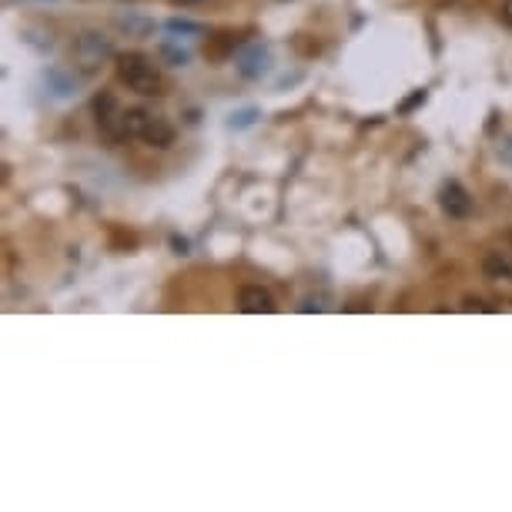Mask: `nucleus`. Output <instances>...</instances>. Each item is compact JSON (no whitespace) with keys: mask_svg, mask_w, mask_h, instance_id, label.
Returning a JSON list of instances; mask_svg holds the SVG:
<instances>
[{"mask_svg":"<svg viewBox=\"0 0 512 512\" xmlns=\"http://www.w3.org/2000/svg\"><path fill=\"white\" fill-rule=\"evenodd\" d=\"M482 272L492 282H512V251H489L486 262H482Z\"/></svg>","mask_w":512,"mask_h":512,"instance_id":"nucleus-8","label":"nucleus"},{"mask_svg":"<svg viewBox=\"0 0 512 512\" xmlns=\"http://www.w3.org/2000/svg\"><path fill=\"white\" fill-rule=\"evenodd\" d=\"M114 71H118V81L124 84V88L141 94V98H161V94L168 91L161 67L154 64L151 57H144L138 51H128V54L114 57Z\"/></svg>","mask_w":512,"mask_h":512,"instance_id":"nucleus-1","label":"nucleus"},{"mask_svg":"<svg viewBox=\"0 0 512 512\" xmlns=\"http://www.w3.org/2000/svg\"><path fill=\"white\" fill-rule=\"evenodd\" d=\"M439 205H442V211H446L449 218H456V221L472 215V195L459 185V181H446V185H442Z\"/></svg>","mask_w":512,"mask_h":512,"instance_id":"nucleus-4","label":"nucleus"},{"mask_svg":"<svg viewBox=\"0 0 512 512\" xmlns=\"http://www.w3.org/2000/svg\"><path fill=\"white\" fill-rule=\"evenodd\" d=\"M94 118H98V128L108 131L111 138L121 141V124H124V108L118 104V98L108 91H101L98 98H94Z\"/></svg>","mask_w":512,"mask_h":512,"instance_id":"nucleus-3","label":"nucleus"},{"mask_svg":"<svg viewBox=\"0 0 512 512\" xmlns=\"http://www.w3.org/2000/svg\"><path fill=\"white\" fill-rule=\"evenodd\" d=\"M238 305H241V312H245V315H272L278 308L272 292L262 288V285H245V288H241Z\"/></svg>","mask_w":512,"mask_h":512,"instance_id":"nucleus-5","label":"nucleus"},{"mask_svg":"<svg viewBox=\"0 0 512 512\" xmlns=\"http://www.w3.org/2000/svg\"><path fill=\"white\" fill-rule=\"evenodd\" d=\"M114 44H111V37H104L101 31H84L81 37L74 41L71 47V61L74 67L81 74H94V71H101V64H108L114 61Z\"/></svg>","mask_w":512,"mask_h":512,"instance_id":"nucleus-2","label":"nucleus"},{"mask_svg":"<svg viewBox=\"0 0 512 512\" xmlns=\"http://www.w3.org/2000/svg\"><path fill=\"white\" fill-rule=\"evenodd\" d=\"M235 47H238V37L231 31H221L205 44V57L208 61H225V57H235Z\"/></svg>","mask_w":512,"mask_h":512,"instance_id":"nucleus-9","label":"nucleus"},{"mask_svg":"<svg viewBox=\"0 0 512 512\" xmlns=\"http://www.w3.org/2000/svg\"><path fill=\"white\" fill-rule=\"evenodd\" d=\"M419 104H425V91H415V94H409L402 104H399V114H412Z\"/></svg>","mask_w":512,"mask_h":512,"instance_id":"nucleus-11","label":"nucleus"},{"mask_svg":"<svg viewBox=\"0 0 512 512\" xmlns=\"http://www.w3.org/2000/svg\"><path fill=\"white\" fill-rule=\"evenodd\" d=\"M138 141L151 144V148H171V144H175V128H171V124L164 121L161 114H151L148 111V121H144Z\"/></svg>","mask_w":512,"mask_h":512,"instance_id":"nucleus-7","label":"nucleus"},{"mask_svg":"<svg viewBox=\"0 0 512 512\" xmlns=\"http://www.w3.org/2000/svg\"><path fill=\"white\" fill-rule=\"evenodd\" d=\"M171 4H191V0H171Z\"/></svg>","mask_w":512,"mask_h":512,"instance_id":"nucleus-14","label":"nucleus"},{"mask_svg":"<svg viewBox=\"0 0 512 512\" xmlns=\"http://www.w3.org/2000/svg\"><path fill=\"white\" fill-rule=\"evenodd\" d=\"M502 21L512 27V0H502Z\"/></svg>","mask_w":512,"mask_h":512,"instance_id":"nucleus-12","label":"nucleus"},{"mask_svg":"<svg viewBox=\"0 0 512 512\" xmlns=\"http://www.w3.org/2000/svg\"><path fill=\"white\" fill-rule=\"evenodd\" d=\"M168 31L171 34H201V24H191V21H168Z\"/></svg>","mask_w":512,"mask_h":512,"instance_id":"nucleus-10","label":"nucleus"},{"mask_svg":"<svg viewBox=\"0 0 512 512\" xmlns=\"http://www.w3.org/2000/svg\"><path fill=\"white\" fill-rule=\"evenodd\" d=\"M235 64L238 71L245 77H262L268 71V47L265 44H245L241 51L235 54Z\"/></svg>","mask_w":512,"mask_h":512,"instance_id":"nucleus-6","label":"nucleus"},{"mask_svg":"<svg viewBox=\"0 0 512 512\" xmlns=\"http://www.w3.org/2000/svg\"><path fill=\"white\" fill-rule=\"evenodd\" d=\"M251 118H255V111H245V114H238V121H231V128H235V124H238V128H241V124H251Z\"/></svg>","mask_w":512,"mask_h":512,"instance_id":"nucleus-13","label":"nucleus"}]
</instances>
